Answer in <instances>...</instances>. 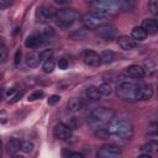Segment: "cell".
Segmentation results:
<instances>
[{"label": "cell", "instance_id": "8fae6325", "mask_svg": "<svg viewBox=\"0 0 158 158\" xmlns=\"http://www.w3.org/2000/svg\"><path fill=\"white\" fill-rule=\"evenodd\" d=\"M83 59H84L85 64L89 65V67H99L101 64L100 56L94 51H85L84 56H83Z\"/></svg>", "mask_w": 158, "mask_h": 158}, {"label": "cell", "instance_id": "30bf717a", "mask_svg": "<svg viewBox=\"0 0 158 158\" xmlns=\"http://www.w3.org/2000/svg\"><path fill=\"white\" fill-rule=\"evenodd\" d=\"M53 135L58 139H68L72 136V128L63 122H58L53 128Z\"/></svg>", "mask_w": 158, "mask_h": 158}, {"label": "cell", "instance_id": "6da1fadb", "mask_svg": "<svg viewBox=\"0 0 158 158\" xmlns=\"http://www.w3.org/2000/svg\"><path fill=\"white\" fill-rule=\"evenodd\" d=\"M105 127L110 136H116L120 139H130L133 135V126L127 120H118L112 117Z\"/></svg>", "mask_w": 158, "mask_h": 158}, {"label": "cell", "instance_id": "f1b7e54d", "mask_svg": "<svg viewBox=\"0 0 158 158\" xmlns=\"http://www.w3.org/2000/svg\"><path fill=\"white\" fill-rule=\"evenodd\" d=\"M40 36H41V40H42V38H43V40H49L51 37L54 36V31H53L52 27H44V28L41 31Z\"/></svg>", "mask_w": 158, "mask_h": 158}, {"label": "cell", "instance_id": "f35d334b", "mask_svg": "<svg viewBox=\"0 0 158 158\" xmlns=\"http://www.w3.org/2000/svg\"><path fill=\"white\" fill-rule=\"evenodd\" d=\"M59 95H52V96H49V99H48V105H56L58 101H59Z\"/></svg>", "mask_w": 158, "mask_h": 158}, {"label": "cell", "instance_id": "bcb514c9", "mask_svg": "<svg viewBox=\"0 0 158 158\" xmlns=\"http://www.w3.org/2000/svg\"><path fill=\"white\" fill-rule=\"evenodd\" d=\"M2 148H4V147H2V141H1V139H0V157H1V156H2V151H4V149H2Z\"/></svg>", "mask_w": 158, "mask_h": 158}, {"label": "cell", "instance_id": "3957f363", "mask_svg": "<svg viewBox=\"0 0 158 158\" xmlns=\"http://www.w3.org/2000/svg\"><path fill=\"white\" fill-rule=\"evenodd\" d=\"M91 6L93 11L101 15H115L121 10V0H94Z\"/></svg>", "mask_w": 158, "mask_h": 158}, {"label": "cell", "instance_id": "ac0fdd59", "mask_svg": "<svg viewBox=\"0 0 158 158\" xmlns=\"http://www.w3.org/2000/svg\"><path fill=\"white\" fill-rule=\"evenodd\" d=\"M21 148V142L19 138H10L6 143V152L9 154H15Z\"/></svg>", "mask_w": 158, "mask_h": 158}, {"label": "cell", "instance_id": "8992f818", "mask_svg": "<svg viewBox=\"0 0 158 158\" xmlns=\"http://www.w3.org/2000/svg\"><path fill=\"white\" fill-rule=\"evenodd\" d=\"M106 19L107 16L105 15H101L99 12H95V11H91L86 15H84L83 17V23L86 28L89 30H95L96 27H99L100 25L105 23L106 22Z\"/></svg>", "mask_w": 158, "mask_h": 158}, {"label": "cell", "instance_id": "4dcf8cb0", "mask_svg": "<svg viewBox=\"0 0 158 158\" xmlns=\"http://www.w3.org/2000/svg\"><path fill=\"white\" fill-rule=\"evenodd\" d=\"M21 149H22L25 153H30V152H32V149H33V143L30 142V141H25V142L21 143Z\"/></svg>", "mask_w": 158, "mask_h": 158}, {"label": "cell", "instance_id": "277c9868", "mask_svg": "<svg viewBox=\"0 0 158 158\" xmlns=\"http://www.w3.org/2000/svg\"><path fill=\"white\" fill-rule=\"evenodd\" d=\"M138 84L133 81H122L118 84L116 89V94L118 99L127 102H135L137 101V91H138Z\"/></svg>", "mask_w": 158, "mask_h": 158}, {"label": "cell", "instance_id": "d6a6232c", "mask_svg": "<svg viewBox=\"0 0 158 158\" xmlns=\"http://www.w3.org/2000/svg\"><path fill=\"white\" fill-rule=\"evenodd\" d=\"M157 10H158V2H157V0H149L148 1V11L151 14H157Z\"/></svg>", "mask_w": 158, "mask_h": 158}, {"label": "cell", "instance_id": "7c38bea8", "mask_svg": "<svg viewBox=\"0 0 158 158\" xmlns=\"http://www.w3.org/2000/svg\"><path fill=\"white\" fill-rule=\"evenodd\" d=\"M154 94L152 85H139L137 91V100H149Z\"/></svg>", "mask_w": 158, "mask_h": 158}, {"label": "cell", "instance_id": "7a4b0ae2", "mask_svg": "<svg viewBox=\"0 0 158 158\" xmlns=\"http://www.w3.org/2000/svg\"><path fill=\"white\" fill-rule=\"evenodd\" d=\"M114 117V111L106 107H98L93 110L88 116V123L93 128L104 127Z\"/></svg>", "mask_w": 158, "mask_h": 158}, {"label": "cell", "instance_id": "83f0119b", "mask_svg": "<svg viewBox=\"0 0 158 158\" xmlns=\"http://www.w3.org/2000/svg\"><path fill=\"white\" fill-rule=\"evenodd\" d=\"M7 59V48L5 46L4 38H0V63H5Z\"/></svg>", "mask_w": 158, "mask_h": 158}, {"label": "cell", "instance_id": "ffe728a7", "mask_svg": "<svg viewBox=\"0 0 158 158\" xmlns=\"http://www.w3.org/2000/svg\"><path fill=\"white\" fill-rule=\"evenodd\" d=\"M41 42H42V41H41V36L33 33V35H30V36L25 40V46H26L27 48H36Z\"/></svg>", "mask_w": 158, "mask_h": 158}, {"label": "cell", "instance_id": "7dc6e473", "mask_svg": "<svg viewBox=\"0 0 158 158\" xmlns=\"http://www.w3.org/2000/svg\"><path fill=\"white\" fill-rule=\"evenodd\" d=\"M86 1H90V2H93V1H94V0H86Z\"/></svg>", "mask_w": 158, "mask_h": 158}, {"label": "cell", "instance_id": "4316f807", "mask_svg": "<svg viewBox=\"0 0 158 158\" xmlns=\"http://www.w3.org/2000/svg\"><path fill=\"white\" fill-rule=\"evenodd\" d=\"M158 149V143L156 141H149L144 146H142V151H146V153H154Z\"/></svg>", "mask_w": 158, "mask_h": 158}, {"label": "cell", "instance_id": "b9f144b4", "mask_svg": "<svg viewBox=\"0 0 158 158\" xmlns=\"http://www.w3.org/2000/svg\"><path fill=\"white\" fill-rule=\"evenodd\" d=\"M68 157H70V158H83V154L79 153V152H69Z\"/></svg>", "mask_w": 158, "mask_h": 158}, {"label": "cell", "instance_id": "e575fe53", "mask_svg": "<svg viewBox=\"0 0 158 158\" xmlns=\"http://www.w3.org/2000/svg\"><path fill=\"white\" fill-rule=\"evenodd\" d=\"M12 0H0V11L7 9L9 6H11Z\"/></svg>", "mask_w": 158, "mask_h": 158}, {"label": "cell", "instance_id": "cb8c5ba5", "mask_svg": "<svg viewBox=\"0 0 158 158\" xmlns=\"http://www.w3.org/2000/svg\"><path fill=\"white\" fill-rule=\"evenodd\" d=\"M100 59H101V63L107 64V63H111L115 59V54H114L112 51H104L100 56Z\"/></svg>", "mask_w": 158, "mask_h": 158}, {"label": "cell", "instance_id": "ee69618b", "mask_svg": "<svg viewBox=\"0 0 158 158\" xmlns=\"http://www.w3.org/2000/svg\"><path fill=\"white\" fill-rule=\"evenodd\" d=\"M15 91H16V90H15V88H10V89H7V90H6V93H5V94H6L7 96H10V95H12Z\"/></svg>", "mask_w": 158, "mask_h": 158}, {"label": "cell", "instance_id": "2e32d148", "mask_svg": "<svg viewBox=\"0 0 158 158\" xmlns=\"http://www.w3.org/2000/svg\"><path fill=\"white\" fill-rule=\"evenodd\" d=\"M126 74L130 75V77H132V78H138V79H141V78L144 77L143 68L141 65H138V64H132V65L127 67L126 68Z\"/></svg>", "mask_w": 158, "mask_h": 158}, {"label": "cell", "instance_id": "7bdbcfd3", "mask_svg": "<svg viewBox=\"0 0 158 158\" xmlns=\"http://www.w3.org/2000/svg\"><path fill=\"white\" fill-rule=\"evenodd\" d=\"M54 2L59 6H63V5H67L69 2V0H54Z\"/></svg>", "mask_w": 158, "mask_h": 158}, {"label": "cell", "instance_id": "e0dca14e", "mask_svg": "<svg viewBox=\"0 0 158 158\" xmlns=\"http://www.w3.org/2000/svg\"><path fill=\"white\" fill-rule=\"evenodd\" d=\"M143 72H144V75H148V77L154 75L157 72L156 60L154 59H146L143 63Z\"/></svg>", "mask_w": 158, "mask_h": 158}, {"label": "cell", "instance_id": "836d02e7", "mask_svg": "<svg viewBox=\"0 0 158 158\" xmlns=\"http://www.w3.org/2000/svg\"><path fill=\"white\" fill-rule=\"evenodd\" d=\"M70 37L74 38V40H80V38L85 37V32H84L83 30H79V31H77V32H73V33L70 35Z\"/></svg>", "mask_w": 158, "mask_h": 158}, {"label": "cell", "instance_id": "f6af8a7d", "mask_svg": "<svg viewBox=\"0 0 158 158\" xmlns=\"http://www.w3.org/2000/svg\"><path fill=\"white\" fill-rule=\"evenodd\" d=\"M4 96H5V90H4V89H0V102L2 101Z\"/></svg>", "mask_w": 158, "mask_h": 158}, {"label": "cell", "instance_id": "9c48e42d", "mask_svg": "<svg viewBox=\"0 0 158 158\" xmlns=\"http://www.w3.org/2000/svg\"><path fill=\"white\" fill-rule=\"evenodd\" d=\"M118 156H121V149L115 144H105L98 152L100 158H116Z\"/></svg>", "mask_w": 158, "mask_h": 158}, {"label": "cell", "instance_id": "5bb4252c", "mask_svg": "<svg viewBox=\"0 0 158 158\" xmlns=\"http://www.w3.org/2000/svg\"><path fill=\"white\" fill-rule=\"evenodd\" d=\"M117 43H118V46L123 49V51H131V49H133L135 47H136V41L132 38V37H130V36H120L118 38H117Z\"/></svg>", "mask_w": 158, "mask_h": 158}, {"label": "cell", "instance_id": "ba28073f", "mask_svg": "<svg viewBox=\"0 0 158 158\" xmlns=\"http://www.w3.org/2000/svg\"><path fill=\"white\" fill-rule=\"evenodd\" d=\"M56 17V12L52 7H47V6H40L36 10V19L38 22L42 23H47L52 20H54Z\"/></svg>", "mask_w": 158, "mask_h": 158}, {"label": "cell", "instance_id": "d4e9b609", "mask_svg": "<svg viewBox=\"0 0 158 158\" xmlns=\"http://www.w3.org/2000/svg\"><path fill=\"white\" fill-rule=\"evenodd\" d=\"M98 90H99L100 95L107 96V95H110V94L112 93V86H111V84H109V83H102V84L99 85Z\"/></svg>", "mask_w": 158, "mask_h": 158}, {"label": "cell", "instance_id": "74e56055", "mask_svg": "<svg viewBox=\"0 0 158 158\" xmlns=\"http://www.w3.org/2000/svg\"><path fill=\"white\" fill-rule=\"evenodd\" d=\"M21 49H16V52H15V57H14V63L17 65L20 62H21Z\"/></svg>", "mask_w": 158, "mask_h": 158}, {"label": "cell", "instance_id": "4fadbf2b", "mask_svg": "<svg viewBox=\"0 0 158 158\" xmlns=\"http://www.w3.org/2000/svg\"><path fill=\"white\" fill-rule=\"evenodd\" d=\"M141 27L147 32V35H152L153 36V35H157V32H158V23H157V20H154V19L143 20Z\"/></svg>", "mask_w": 158, "mask_h": 158}, {"label": "cell", "instance_id": "d6986e66", "mask_svg": "<svg viewBox=\"0 0 158 158\" xmlns=\"http://www.w3.org/2000/svg\"><path fill=\"white\" fill-rule=\"evenodd\" d=\"M131 37L135 40V41H144L147 38V32L141 27V26H137V27H133L132 31H131Z\"/></svg>", "mask_w": 158, "mask_h": 158}, {"label": "cell", "instance_id": "52a82bcc", "mask_svg": "<svg viewBox=\"0 0 158 158\" xmlns=\"http://www.w3.org/2000/svg\"><path fill=\"white\" fill-rule=\"evenodd\" d=\"M95 30H96V33H98L99 37H101L104 40H107V41H111L114 38H116V36H117L116 27L114 25H110V23H106V22L100 25Z\"/></svg>", "mask_w": 158, "mask_h": 158}, {"label": "cell", "instance_id": "9a60e30c", "mask_svg": "<svg viewBox=\"0 0 158 158\" xmlns=\"http://www.w3.org/2000/svg\"><path fill=\"white\" fill-rule=\"evenodd\" d=\"M41 62H42V58L38 52H30L26 54V64L30 68H36Z\"/></svg>", "mask_w": 158, "mask_h": 158}, {"label": "cell", "instance_id": "60d3db41", "mask_svg": "<svg viewBox=\"0 0 158 158\" xmlns=\"http://www.w3.org/2000/svg\"><path fill=\"white\" fill-rule=\"evenodd\" d=\"M79 125H80V122H79V118H77V117H72V122H70L69 127L73 130V128H77Z\"/></svg>", "mask_w": 158, "mask_h": 158}, {"label": "cell", "instance_id": "f546056e", "mask_svg": "<svg viewBox=\"0 0 158 158\" xmlns=\"http://www.w3.org/2000/svg\"><path fill=\"white\" fill-rule=\"evenodd\" d=\"M135 6V0H121V10H131Z\"/></svg>", "mask_w": 158, "mask_h": 158}, {"label": "cell", "instance_id": "5b68a950", "mask_svg": "<svg viewBox=\"0 0 158 158\" xmlns=\"http://www.w3.org/2000/svg\"><path fill=\"white\" fill-rule=\"evenodd\" d=\"M78 19H79V14L74 9H63V10H59L58 12H56V17H54V20L57 21L58 26H60L62 28L70 27Z\"/></svg>", "mask_w": 158, "mask_h": 158}, {"label": "cell", "instance_id": "d590c367", "mask_svg": "<svg viewBox=\"0 0 158 158\" xmlns=\"http://www.w3.org/2000/svg\"><path fill=\"white\" fill-rule=\"evenodd\" d=\"M40 54H41V58H42V60H44V59H47V58L52 57V54H53V51H52V49H46V51L41 52Z\"/></svg>", "mask_w": 158, "mask_h": 158}, {"label": "cell", "instance_id": "1f68e13d", "mask_svg": "<svg viewBox=\"0 0 158 158\" xmlns=\"http://www.w3.org/2000/svg\"><path fill=\"white\" fill-rule=\"evenodd\" d=\"M43 91H41V90H36V91H33L32 94H30L28 95V101H35V100H38V99H41V98H43Z\"/></svg>", "mask_w": 158, "mask_h": 158}, {"label": "cell", "instance_id": "484cf974", "mask_svg": "<svg viewBox=\"0 0 158 158\" xmlns=\"http://www.w3.org/2000/svg\"><path fill=\"white\" fill-rule=\"evenodd\" d=\"M94 135H95V137H98V138H100V139H107V138L110 137V133H109V131L106 130L105 126H104V127L95 128Z\"/></svg>", "mask_w": 158, "mask_h": 158}, {"label": "cell", "instance_id": "603a6c76", "mask_svg": "<svg viewBox=\"0 0 158 158\" xmlns=\"http://www.w3.org/2000/svg\"><path fill=\"white\" fill-rule=\"evenodd\" d=\"M54 67H56V60H54L53 57H49V58H47V59L43 60L42 69H43L44 73H52L53 69H54Z\"/></svg>", "mask_w": 158, "mask_h": 158}, {"label": "cell", "instance_id": "44dd1931", "mask_svg": "<svg viewBox=\"0 0 158 158\" xmlns=\"http://www.w3.org/2000/svg\"><path fill=\"white\" fill-rule=\"evenodd\" d=\"M83 109V102L80 101V99L78 98H72L69 101H68V110L72 111V112H77L79 110Z\"/></svg>", "mask_w": 158, "mask_h": 158}, {"label": "cell", "instance_id": "ab89813d", "mask_svg": "<svg viewBox=\"0 0 158 158\" xmlns=\"http://www.w3.org/2000/svg\"><path fill=\"white\" fill-rule=\"evenodd\" d=\"M58 67H59V69H67L68 68V60L64 59V58L59 59L58 60Z\"/></svg>", "mask_w": 158, "mask_h": 158}, {"label": "cell", "instance_id": "8d00e7d4", "mask_svg": "<svg viewBox=\"0 0 158 158\" xmlns=\"http://www.w3.org/2000/svg\"><path fill=\"white\" fill-rule=\"evenodd\" d=\"M22 95H23V93H22V91H19V93H16V94H15V95L11 98V100H10L9 102H10V104H15L16 101H19V100L22 98Z\"/></svg>", "mask_w": 158, "mask_h": 158}, {"label": "cell", "instance_id": "7402d4cb", "mask_svg": "<svg viewBox=\"0 0 158 158\" xmlns=\"http://www.w3.org/2000/svg\"><path fill=\"white\" fill-rule=\"evenodd\" d=\"M85 95L91 101H96L101 96L100 93H99V90H98V88H95V86H88L86 90H85Z\"/></svg>", "mask_w": 158, "mask_h": 158}]
</instances>
